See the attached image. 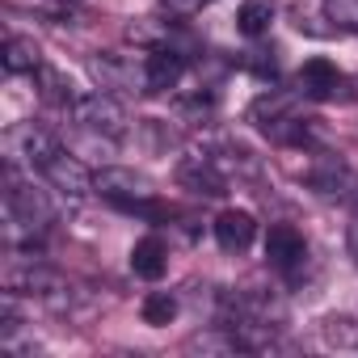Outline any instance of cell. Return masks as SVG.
<instances>
[{
  "label": "cell",
  "instance_id": "6da1fadb",
  "mask_svg": "<svg viewBox=\"0 0 358 358\" xmlns=\"http://www.w3.org/2000/svg\"><path fill=\"white\" fill-rule=\"evenodd\" d=\"M55 224V207L47 190L22 182L17 164L5 169V245H34Z\"/></svg>",
  "mask_w": 358,
  "mask_h": 358
},
{
  "label": "cell",
  "instance_id": "7a4b0ae2",
  "mask_svg": "<svg viewBox=\"0 0 358 358\" xmlns=\"http://www.w3.org/2000/svg\"><path fill=\"white\" fill-rule=\"evenodd\" d=\"M5 291L13 295H55L64 291V278L43 262V253L34 245H9V257H5Z\"/></svg>",
  "mask_w": 358,
  "mask_h": 358
},
{
  "label": "cell",
  "instance_id": "3957f363",
  "mask_svg": "<svg viewBox=\"0 0 358 358\" xmlns=\"http://www.w3.org/2000/svg\"><path fill=\"white\" fill-rule=\"evenodd\" d=\"M72 122L85 131V135H97V139H118L127 131V110L101 89V93H76V101L68 106Z\"/></svg>",
  "mask_w": 358,
  "mask_h": 358
},
{
  "label": "cell",
  "instance_id": "277c9868",
  "mask_svg": "<svg viewBox=\"0 0 358 358\" xmlns=\"http://www.w3.org/2000/svg\"><path fill=\"white\" fill-rule=\"evenodd\" d=\"M89 72L97 76V85L110 93V89H122V93H148V59H135L127 51H101L89 59Z\"/></svg>",
  "mask_w": 358,
  "mask_h": 358
},
{
  "label": "cell",
  "instance_id": "5b68a950",
  "mask_svg": "<svg viewBox=\"0 0 358 358\" xmlns=\"http://www.w3.org/2000/svg\"><path fill=\"white\" fill-rule=\"evenodd\" d=\"M55 152H64V143H59L47 127H38V122H22V127H13V131L5 135V156H9V164H22V169H30V173H38Z\"/></svg>",
  "mask_w": 358,
  "mask_h": 358
},
{
  "label": "cell",
  "instance_id": "8992f818",
  "mask_svg": "<svg viewBox=\"0 0 358 358\" xmlns=\"http://www.w3.org/2000/svg\"><path fill=\"white\" fill-rule=\"evenodd\" d=\"M38 177H43V182H47L59 199H68V203H80V199L97 194V186H93L97 173H89L72 152H55V156L38 169Z\"/></svg>",
  "mask_w": 358,
  "mask_h": 358
},
{
  "label": "cell",
  "instance_id": "52a82bcc",
  "mask_svg": "<svg viewBox=\"0 0 358 358\" xmlns=\"http://www.w3.org/2000/svg\"><path fill=\"white\" fill-rule=\"evenodd\" d=\"M253 122L270 135V139H278V143H303L308 139V118H299L295 110H291V101L287 97H257V106H253Z\"/></svg>",
  "mask_w": 358,
  "mask_h": 358
},
{
  "label": "cell",
  "instance_id": "ba28073f",
  "mask_svg": "<svg viewBox=\"0 0 358 358\" xmlns=\"http://www.w3.org/2000/svg\"><path fill=\"white\" fill-rule=\"evenodd\" d=\"M303 182H308L316 194H324V199H337V203L358 207V173L345 169L341 160H316V164L303 173Z\"/></svg>",
  "mask_w": 358,
  "mask_h": 358
},
{
  "label": "cell",
  "instance_id": "9c48e42d",
  "mask_svg": "<svg viewBox=\"0 0 358 358\" xmlns=\"http://www.w3.org/2000/svg\"><path fill=\"white\" fill-rule=\"evenodd\" d=\"M303 257H308L303 236H299L291 224H274L270 236H266V262H270L274 270H282V274H295V270L303 266Z\"/></svg>",
  "mask_w": 358,
  "mask_h": 358
},
{
  "label": "cell",
  "instance_id": "30bf717a",
  "mask_svg": "<svg viewBox=\"0 0 358 358\" xmlns=\"http://www.w3.org/2000/svg\"><path fill=\"white\" fill-rule=\"evenodd\" d=\"M295 85H299V93H303V97L324 101V97H337V93H341V72H337V64H333V59L312 55V59H303V68H299Z\"/></svg>",
  "mask_w": 358,
  "mask_h": 358
},
{
  "label": "cell",
  "instance_id": "8fae6325",
  "mask_svg": "<svg viewBox=\"0 0 358 358\" xmlns=\"http://www.w3.org/2000/svg\"><path fill=\"white\" fill-rule=\"evenodd\" d=\"M211 228H215V241H220L224 253H245V249L253 245V236H257V220H253L249 211H241V207L220 211Z\"/></svg>",
  "mask_w": 358,
  "mask_h": 358
},
{
  "label": "cell",
  "instance_id": "7c38bea8",
  "mask_svg": "<svg viewBox=\"0 0 358 358\" xmlns=\"http://www.w3.org/2000/svg\"><path fill=\"white\" fill-rule=\"evenodd\" d=\"M143 59H148V93H169L186 76V55L173 51V47H156Z\"/></svg>",
  "mask_w": 358,
  "mask_h": 358
},
{
  "label": "cell",
  "instance_id": "4fadbf2b",
  "mask_svg": "<svg viewBox=\"0 0 358 358\" xmlns=\"http://www.w3.org/2000/svg\"><path fill=\"white\" fill-rule=\"evenodd\" d=\"M131 270H135V278H143V282H160L164 270H169V249H164V241H160V236L135 241V249H131Z\"/></svg>",
  "mask_w": 358,
  "mask_h": 358
},
{
  "label": "cell",
  "instance_id": "5bb4252c",
  "mask_svg": "<svg viewBox=\"0 0 358 358\" xmlns=\"http://www.w3.org/2000/svg\"><path fill=\"white\" fill-rule=\"evenodd\" d=\"M0 64H5L9 76H34V72L43 68L34 38H22V34H9V38H5V55H0Z\"/></svg>",
  "mask_w": 358,
  "mask_h": 358
},
{
  "label": "cell",
  "instance_id": "9a60e30c",
  "mask_svg": "<svg viewBox=\"0 0 358 358\" xmlns=\"http://www.w3.org/2000/svg\"><path fill=\"white\" fill-rule=\"evenodd\" d=\"M270 22H274V5H270V0H245V5L236 9V30L245 38L270 34Z\"/></svg>",
  "mask_w": 358,
  "mask_h": 358
},
{
  "label": "cell",
  "instance_id": "2e32d148",
  "mask_svg": "<svg viewBox=\"0 0 358 358\" xmlns=\"http://www.w3.org/2000/svg\"><path fill=\"white\" fill-rule=\"evenodd\" d=\"M139 316H143V324L164 329V324H173V316H177V299H173L169 291H152V295H143Z\"/></svg>",
  "mask_w": 358,
  "mask_h": 358
},
{
  "label": "cell",
  "instance_id": "e0dca14e",
  "mask_svg": "<svg viewBox=\"0 0 358 358\" xmlns=\"http://www.w3.org/2000/svg\"><path fill=\"white\" fill-rule=\"evenodd\" d=\"M320 5H324V17L337 30H354L358 34V0H320Z\"/></svg>",
  "mask_w": 358,
  "mask_h": 358
},
{
  "label": "cell",
  "instance_id": "ac0fdd59",
  "mask_svg": "<svg viewBox=\"0 0 358 358\" xmlns=\"http://www.w3.org/2000/svg\"><path fill=\"white\" fill-rule=\"evenodd\" d=\"M324 337H329L333 345H341V350H358V324H354V320H345V316L324 320Z\"/></svg>",
  "mask_w": 358,
  "mask_h": 358
},
{
  "label": "cell",
  "instance_id": "d6986e66",
  "mask_svg": "<svg viewBox=\"0 0 358 358\" xmlns=\"http://www.w3.org/2000/svg\"><path fill=\"white\" fill-rule=\"evenodd\" d=\"M13 5H26L34 13H47V17H64V13H72L80 5V0H13Z\"/></svg>",
  "mask_w": 358,
  "mask_h": 358
},
{
  "label": "cell",
  "instance_id": "ffe728a7",
  "mask_svg": "<svg viewBox=\"0 0 358 358\" xmlns=\"http://www.w3.org/2000/svg\"><path fill=\"white\" fill-rule=\"evenodd\" d=\"M211 5V0H160V9L169 13V17H194V13H203Z\"/></svg>",
  "mask_w": 358,
  "mask_h": 358
},
{
  "label": "cell",
  "instance_id": "44dd1931",
  "mask_svg": "<svg viewBox=\"0 0 358 358\" xmlns=\"http://www.w3.org/2000/svg\"><path fill=\"white\" fill-rule=\"evenodd\" d=\"M345 249H350V257L358 262V215L350 220V228H345Z\"/></svg>",
  "mask_w": 358,
  "mask_h": 358
}]
</instances>
